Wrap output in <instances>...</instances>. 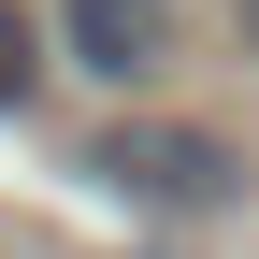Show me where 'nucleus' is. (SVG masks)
Wrapping results in <instances>:
<instances>
[{
	"label": "nucleus",
	"instance_id": "1",
	"mask_svg": "<svg viewBox=\"0 0 259 259\" xmlns=\"http://www.w3.org/2000/svg\"><path fill=\"white\" fill-rule=\"evenodd\" d=\"M87 173L115 187V202H144V216H231L245 202V158L216 144V130H173V115H130L87 144Z\"/></svg>",
	"mask_w": 259,
	"mask_h": 259
},
{
	"label": "nucleus",
	"instance_id": "2",
	"mask_svg": "<svg viewBox=\"0 0 259 259\" xmlns=\"http://www.w3.org/2000/svg\"><path fill=\"white\" fill-rule=\"evenodd\" d=\"M58 58L87 87H158L173 72V0H58Z\"/></svg>",
	"mask_w": 259,
	"mask_h": 259
},
{
	"label": "nucleus",
	"instance_id": "3",
	"mask_svg": "<svg viewBox=\"0 0 259 259\" xmlns=\"http://www.w3.org/2000/svg\"><path fill=\"white\" fill-rule=\"evenodd\" d=\"M29 87H44V29H29V15H15V0H0V115H15V101H29Z\"/></svg>",
	"mask_w": 259,
	"mask_h": 259
},
{
	"label": "nucleus",
	"instance_id": "4",
	"mask_svg": "<svg viewBox=\"0 0 259 259\" xmlns=\"http://www.w3.org/2000/svg\"><path fill=\"white\" fill-rule=\"evenodd\" d=\"M231 15H245V44H259V0H231Z\"/></svg>",
	"mask_w": 259,
	"mask_h": 259
}]
</instances>
